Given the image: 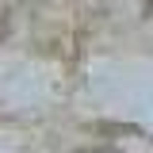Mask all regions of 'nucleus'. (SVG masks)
Returning a JSON list of instances; mask_svg holds the SVG:
<instances>
[{"label":"nucleus","mask_w":153,"mask_h":153,"mask_svg":"<svg viewBox=\"0 0 153 153\" xmlns=\"http://www.w3.org/2000/svg\"><path fill=\"white\" fill-rule=\"evenodd\" d=\"M84 153H119V149H111V146H100V149H84Z\"/></svg>","instance_id":"1"},{"label":"nucleus","mask_w":153,"mask_h":153,"mask_svg":"<svg viewBox=\"0 0 153 153\" xmlns=\"http://www.w3.org/2000/svg\"><path fill=\"white\" fill-rule=\"evenodd\" d=\"M146 16H153V0H146Z\"/></svg>","instance_id":"2"}]
</instances>
